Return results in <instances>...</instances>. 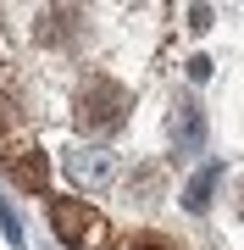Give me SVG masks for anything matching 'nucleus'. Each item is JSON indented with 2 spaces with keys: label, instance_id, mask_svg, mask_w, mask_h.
Listing matches in <instances>:
<instances>
[{
  "label": "nucleus",
  "instance_id": "obj_4",
  "mask_svg": "<svg viewBox=\"0 0 244 250\" xmlns=\"http://www.w3.org/2000/svg\"><path fill=\"white\" fill-rule=\"evenodd\" d=\"M0 161H6V172H11L22 189H45V184H50V161H45V150H6Z\"/></svg>",
  "mask_w": 244,
  "mask_h": 250
},
{
  "label": "nucleus",
  "instance_id": "obj_1",
  "mask_svg": "<svg viewBox=\"0 0 244 250\" xmlns=\"http://www.w3.org/2000/svg\"><path fill=\"white\" fill-rule=\"evenodd\" d=\"M128 111H133V95L122 89L117 78H83L78 83V100H73V117L83 134H111V128L128 123Z\"/></svg>",
  "mask_w": 244,
  "mask_h": 250
},
{
  "label": "nucleus",
  "instance_id": "obj_6",
  "mask_svg": "<svg viewBox=\"0 0 244 250\" xmlns=\"http://www.w3.org/2000/svg\"><path fill=\"white\" fill-rule=\"evenodd\" d=\"M217 161H211V167H200L194 178H189V189H183V206H189V211H206L211 206V195H217Z\"/></svg>",
  "mask_w": 244,
  "mask_h": 250
},
{
  "label": "nucleus",
  "instance_id": "obj_7",
  "mask_svg": "<svg viewBox=\"0 0 244 250\" xmlns=\"http://www.w3.org/2000/svg\"><path fill=\"white\" fill-rule=\"evenodd\" d=\"M11 128H22V111L11 95H0V134H11Z\"/></svg>",
  "mask_w": 244,
  "mask_h": 250
},
{
  "label": "nucleus",
  "instance_id": "obj_9",
  "mask_svg": "<svg viewBox=\"0 0 244 250\" xmlns=\"http://www.w3.org/2000/svg\"><path fill=\"white\" fill-rule=\"evenodd\" d=\"M0 228H6V239H11V245H22V228H17V217H11V206H6V200H0Z\"/></svg>",
  "mask_w": 244,
  "mask_h": 250
},
{
  "label": "nucleus",
  "instance_id": "obj_8",
  "mask_svg": "<svg viewBox=\"0 0 244 250\" xmlns=\"http://www.w3.org/2000/svg\"><path fill=\"white\" fill-rule=\"evenodd\" d=\"M128 250H178V239H167V233H139Z\"/></svg>",
  "mask_w": 244,
  "mask_h": 250
},
{
  "label": "nucleus",
  "instance_id": "obj_2",
  "mask_svg": "<svg viewBox=\"0 0 244 250\" xmlns=\"http://www.w3.org/2000/svg\"><path fill=\"white\" fill-rule=\"evenodd\" d=\"M50 228L61 245H83V250H111L117 245V233H111V223L94 211L89 200H50Z\"/></svg>",
  "mask_w": 244,
  "mask_h": 250
},
{
  "label": "nucleus",
  "instance_id": "obj_3",
  "mask_svg": "<svg viewBox=\"0 0 244 250\" xmlns=\"http://www.w3.org/2000/svg\"><path fill=\"white\" fill-rule=\"evenodd\" d=\"M61 172H67L73 189H106L117 178V150L111 145H73L61 156Z\"/></svg>",
  "mask_w": 244,
  "mask_h": 250
},
{
  "label": "nucleus",
  "instance_id": "obj_5",
  "mask_svg": "<svg viewBox=\"0 0 244 250\" xmlns=\"http://www.w3.org/2000/svg\"><path fill=\"white\" fill-rule=\"evenodd\" d=\"M172 139H178V150H200V139H206V128H200V106L189 95L172 106Z\"/></svg>",
  "mask_w": 244,
  "mask_h": 250
}]
</instances>
